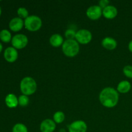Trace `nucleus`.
<instances>
[{"label":"nucleus","instance_id":"nucleus-25","mask_svg":"<svg viewBox=\"0 0 132 132\" xmlns=\"http://www.w3.org/2000/svg\"><path fill=\"white\" fill-rule=\"evenodd\" d=\"M128 49L130 52L132 53V40L130 41L128 44Z\"/></svg>","mask_w":132,"mask_h":132},{"label":"nucleus","instance_id":"nucleus-15","mask_svg":"<svg viewBox=\"0 0 132 132\" xmlns=\"http://www.w3.org/2000/svg\"><path fill=\"white\" fill-rule=\"evenodd\" d=\"M49 41H50V45L54 47H59L63 45L64 41L61 35L59 34H54L52 35L51 37H50Z\"/></svg>","mask_w":132,"mask_h":132},{"label":"nucleus","instance_id":"nucleus-23","mask_svg":"<svg viewBox=\"0 0 132 132\" xmlns=\"http://www.w3.org/2000/svg\"><path fill=\"white\" fill-rule=\"evenodd\" d=\"M123 73L127 77L132 79V66L126 65L123 68Z\"/></svg>","mask_w":132,"mask_h":132},{"label":"nucleus","instance_id":"nucleus-6","mask_svg":"<svg viewBox=\"0 0 132 132\" xmlns=\"http://www.w3.org/2000/svg\"><path fill=\"white\" fill-rule=\"evenodd\" d=\"M75 39L80 44L86 45L92 39V34L87 29H80L77 31Z\"/></svg>","mask_w":132,"mask_h":132},{"label":"nucleus","instance_id":"nucleus-20","mask_svg":"<svg viewBox=\"0 0 132 132\" xmlns=\"http://www.w3.org/2000/svg\"><path fill=\"white\" fill-rule=\"evenodd\" d=\"M18 15H19V18L21 19H24L28 18L29 16V13H28V10L24 7H19L17 10Z\"/></svg>","mask_w":132,"mask_h":132},{"label":"nucleus","instance_id":"nucleus-24","mask_svg":"<svg viewBox=\"0 0 132 132\" xmlns=\"http://www.w3.org/2000/svg\"><path fill=\"white\" fill-rule=\"evenodd\" d=\"M110 5V1L108 0H101L99 2V6L102 9H104L107 6Z\"/></svg>","mask_w":132,"mask_h":132},{"label":"nucleus","instance_id":"nucleus-1","mask_svg":"<svg viewBox=\"0 0 132 132\" xmlns=\"http://www.w3.org/2000/svg\"><path fill=\"white\" fill-rule=\"evenodd\" d=\"M119 95L117 90L112 87H106L99 94V101L106 108H113L118 104Z\"/></svg>","mask_w":132,"mask_h":132},{"label":"nucleus","instance_id":"nucleus-22","mask_svg":"<svg viewBox=\"0 0 132 132\" xmlns=\"http://www.w3.org/2000/svg\"><path fill=\"white\" fill-rule=\"evenodd\" d=\"M76 31L72 28H68L64 32V36L66 37L67 39H75L76 35Z\"/></svg>","mask_w":132,"mask_h":132},{"label":"nucleus","instance_id":"nucleus-26","mask_svg":"<svg viewBox=\"0 0 132 132\" xmlns=\"http://www.w3.org/2000/svg\"><path fill=\"white\" fill-rule=\"evenodd\" d=\"M2 50H3V45H2V44L0 43V53L2 52Z\"/></svg>","mask_w":132,"mask_h":132},{"label":"nucleus","instance_id":"nucleus-27","mask_svg":"<svg viewBox=\"0 0 132 132\" xmlns=\"http://www.w3.org/2000/svg\"><path fill=\"white\" fill-rule=\"evenodd\" d=\"M1 6H0V15H1Z\"/></svg>","mask_w":132,"mask_h":132},{"label":"nucleus","instance_id":"nucleus-18","mask_svg":"<svg viewBox=\"0 0 132 132\" xmlns=\"http://www.w3.org/2000/svg\"><path fill=\"white\" fill-rule=\"evenodd\" d=\"M53 119H54V121L55 123L60 124L64 121L65 115L61 111H58V112H56L54 113V116H53Z\"/></svg>","mask_w":132,"mask_h":132},{"label":"nucleus","instance_id":"nucleus-8","mask_svg":"<svg viewBox=\"0 0 132 132\" xmlns=\"http://www.w3.org/2000/svg\"><path fill=\"white\" fill-rule=\"evenodd\" d=\"M68 132H86L88 126L85 121L78 120L68 125Z\"/></svg>","mask_w":132,"mask_h":132},{"label":"nucleus","instance_id":"nucleus-7","mask_svg":"<svg viewBox=\"0 0 132 132\" xmlns=\"http://www.w3.org/2000/svg\"><path fill=\"white\" fill-rule=\"evenodd\" d=\"M86 13L89 19L92 20H97L103 15V9L99 5H92L88 8Z\"/></svg>","mask_w":132,"mask_h":132},{"label":"nucleus","instance_id":"nucleus-12","mask_svg":"<svg viewBox=\"0 0 132 132\" xmlns=\"http://www.w3.org/2000/svg\"><path fill=\"white\" fill-rule=\"evenodd\" d=\"M118 14L117 9L113 5H109L103 9V15L106 19H113Z\"/></svg>","mask_w":132,"mask_h":132},{"label":"nucleus","instance_id":"nucleus-16","mask_svg":"<svg viewBox=\"0 0 132 132\" xmlns=\"http://www.w3.org/2000/svg\"><path fill=\"white\" fill-rule=\"evenodd\" d=\"M131 88V85L128 81L126 80H123L121 81L118 84L117 87V90L118 92L121 93V94H126L129 92Z\"/></svg>","mask_w":132,"mask_h":132},{"label":"nucleus","instance_id":"nucleus-21","mask_svg":"<svg viewBox=\"0 0 132 132\" xmlns=\"http://www.w3.org/2000/svg\"><path fill=\"white\" fill-rule=\"evenodd\" d=\"M29 101L30 99L27 95L23 94L18 97V103L19 105H20L21 106H27L29 103Z\"/></svg>","mask_w":132,"mask_h":132},{"label":"nucleus","instance_id":"nucleus-13","mask_svg":"<svg viewBox=\"0 0 132 132\" xmlns=\"http://www.w3.org/2000/svg\"><path fill=\"white\" fill-rule=\"evenodd\" d=\"M101 45L104 48L109 50H112L116 48L117 46V42L113 37H106L102 40Z\"/></svg>","mask_w":132,"mask_h":132},{"label":"nucleus","instance_id":"nucleus-14","mask_svg":"<svg viewBox=\"0 0 132 132\" xmlns=\"http://www.w3.org/2000/svg\"><path fill=\"white\" fill-rule=\"evenodd\" d=\"M5 104L9 108H14L18 106L19 104L18 98L13 94H9L5 97Z\"/></svg>","mask_w":132,"mask_h":132},{"label":"nucleus","instance_id":"nucleus-10","mask_svg":"<svg viewBox=\"0 0 132 132\" xmlns=\"http://www.w3.org/2000/svg\"><path fill=\"white\" fill-rule=\"evenodd\" d=\"M56 128V123L50 119H46L40 125V131L41 132H54Z\"/></svg>","mask_w":132,"mask_h":132},{"label":"nucleus","instance_id":"nucleus-4","mask_svg":"<svg viewBox=\"0 0 132 132\" xmlns=\"http://www.w3.org/2000/svg\"><path fill=\"white\" fill-rule=\"evenodd\" d=\"M24 27L30 32L39 30L42 26V20L41 18L36 15H29L24 20Z\"/></svg>","mask_w":132,"mask_h":132},{"label":"nucleus","instance_id":"nucleus-11","mask_svg":"<svg viewBox=\"0 0 132 132\" xmlns=\"http://www.w3.org/2000/svg\"><path fill=\"white\" fill-rule=\"evenodd\" d=\"M24 25V21L19 17L12 18L9 22V28L12 31L15 32L21 30Z\"/></svg>","mask_w":132,"mask_h":132},{"label":"nucleus","instance_id":"nucleus-3","mask_svg":"<svg viewBox=\"0 0 132 132\" xmlns=\"http://www.w3.org/2000/svg\"><path fill=\"white\" fill-rule=\"evenodd\" d=\"M20 90L23 95L28 96L36 92L37 90V83L34 78L25 77L22 79L20 82Z\"/></svg>","mask_w":132,"mask_h":132},{"label":"nucleus","instance_id":"nucleus-5","mask_svg":"<svg viewBox=\"0 0 132 132\" xmlns=\"http://www.w3.org/2000/svg\"><path fill=\"white\" fill-rule=\"evenodd\" d=\"M28 39L23 34H18L12 37L11 41L12 45L15 49H23L27 46Z\"/></svg>","mask_w":132,"mask_h":132},{"label":"nucleus","instance_id":"nucleus-19","mask_svg":"<svg viewBox=\"0 0 132 132\" xmlns=\"http://www.w3.org/2000/svg\"><path fill=\"white\" fill-rule=\"evenodd\" d=\"M12 132H28V128L23 123H17L13 126Z\"/></svg>","mask_w":132,"mask_h":132},{"label":"nucleus","instance_id":"nucleus-17","mask_svg":"<svg viewBox=\"0 0 132 132\" xmlns=\"http://www.w3.org/2000/svg\"><path fill=\"white\" fill-rule=\"evenodd\" d=\"M12 35L9 30L3 29L0 31V39L4 43H9L12 41Z\"/></svg>","mask_w":132,"mask_h":132},{"label":"nucleus","instance_id":"nucleus-9","mask_svg":"<svg viewBox=\"0 0 132 132\" xmlns=\"http://www.w3.org/2000/svg\"><path fill=\"white\" fill-rule=\"evenodd\" d=\"M4 57L9 63H14L18 57V50L13 46L6 48L4 52Z\"/></svg>","mask_w":132,"mask_h":132},{"label":"nucleus","instance_id":"nucleus-2","mask_svg":"<svg viewBox=\"0 0 132 132\" xmlns=\"http://www.w3.org/2000/svg\"><path fill=\"white\" fill-rule=\"evenodd\" d=\"M79 50V43L76 39H66L62 45L63 53L69 57H73L77 55Z\"/></svg>","mask_w":132,"mask_h":132}]
</instances>
